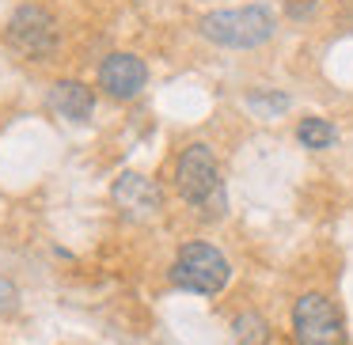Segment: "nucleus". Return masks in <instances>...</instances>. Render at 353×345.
Instances as JSON below:
<instances>
[{
  "label": "nucleus",
  "instance_id": "0eeeda50",
  "mask_svg": "<svg viewBox=\"0 0 353 345\" xmlns=\"http://www.w3.org/2000/svg\"><path fill=\"white\" fill-rule=\"evenodd\" d=\"M148 80V65L133 54H110L99 65V87H107V95L114 99H133Z\"/></svg>",
  "mask_w": 353,
  "mask_h": 345
},
{
  "label": "nucleus",
  "instance_id": "423d86ee",
  "mask_svg": "<svg viewBox=\"0 0 353 345\" xmlns=\"http://www.w3.org/2000/svg\"><path fill=\"white\" fill-rule=\"evenodd\" d=\"M110 194H114V205L122 209L130 220H152V216L163 209L160 186H156L152 178L137 175V171H125L122 178H114Z\"/></svg>",
  "mask_w": 353,
  "mask_h": 345
},
{
  "label": "nucleus",
  "instance_id": "39448f33",
  "mask_svg": "<svg viewBox=\"0 0 353 345\" xmlns=\"http://www.w3.org/2000/svg\"><path fill=\"white\" fill-rule=\"evenodd\" d=\"M8 42L27 57H46L57 46V23L46 8L39 4H23L12 12L8 19Z\"/></svg>",
  "mask_w": 353,
  "mask_h": 345
},
{
  "label": "nucleus",
  "instance_id": "f03ea898",
  "mask_svg": "<svg viewBox=\"0 0 353 345\" xmlns=\"http://www.w3.org/2000/svg\"><path fill=\"white\" fill-rule=\"evenodd\" d=\"M228 258L213 243H186L171 266V281L186 292H198V296H216L228 284Z\"/></svg>",
  "mask_w": 353,
  "mask_h": 345
},
{
  "label": "nucleus",
  "instance_id": "7ed1b4c3",
  "mask_svg": "<svg viewBox=\"0 0 353 345\" xmlns=\"http://www.w3.org/2000/svg\"><path fill=\"white\" fill-rule=\"evenodd\" d=\"M292 337L296 345H345V319L323 292H304L292 304Z\"/></svg>",
  "mask_w": 353,
  "mask_h": 345
},
{
  "label": "nucleus",
  "instance_id": "9b49d317",
  "mask_svg": "<svg viewBox=\"0 0 353 345\" xmlns=\"http://www.w3.org/2000/svg\"><path fill=\"white\" fill-rule=\"evenodd\" d=\"M16 307V289H12V281H0V311H12Z\"/></svg>",
  "mask_w": 353,
  "mask_h": 345
},
{
  "label": "nucleus",
  "instance_id": "20e7f679",
  "mask_svg": "<svg viewBox=\"0 0 353 345\" xmlns=\"http://www.w3.org/2000/svg\"><path fill=\"white\" fill-rule=\"evenodd\" d=\"M175 186L190 205H209L213 194H221V171H216V156L209 145H190L179 156L175 167Z\"/></svg>",
  "mask_w": 353,
  "mask_h": 345
},
{
  "label": "nucleus",
  "instance_id": "1a4fd4ad",
  "mask_svg": "<svg viewBox=\"0 0 353 345\" xmlns=\"http://www.w3.org/2000/svg\"><path fill=\"white\" fill-rule=\"evenodd\" d=\"M232 337L236 345H270V322L259 311H239L232 319Z\"/></svg>",
  "mask_w": 353,
  "mask_h": 345
},
{
  "label": "nucleus",
  "instance_id": "f257e3e1",
  "mask_svg": "<svg viewBox=\"0 0 353 345\" xmlns=\"http://www.w3.org/2000/svg\"><path fill=\"white\" fill-rule=\"evenodd\" d=\"M201 34L216 46L228 50H254L266 39H274V16L262 4L251 8H224V12H209L201 19Z\"/></svg>",
  "mask_w": 353,
  "mask_h": 345
},
{
  "label": "nucleus",
  "instance_id": "9d476101",
  "mask_svg": "<svg viewBox=\"0 0 353 345\" xmlns=\"http://www.w3.org/2000/svg\"><path fill=\"white\" fill-rule=\"evenodd\" d=\"M296 137L304 148H330L338 140V129L327 118H304V122L296 125Z\"/></svg>",
  "mask_w": 353,
  "mask_h": 345
},
{
  "label": "nucleus",
  "instance_id": "6e6552de",
  "mask_svg": "<svg viewBox=\"0 0 353 345\" xmlns=\"http://www.w3.org/2000/svg\"><path fill=\"white\" fill-rule=\"evenodd\" d=\"M50 107L61 118H69V122H88L92 110H95V95H92V87L80 84V80H57V84L50 87Z\"/></svg>",
  "mask_w": 353,
  "mask_h": 345
},
{
  "label": "nucleus",
  "instance_id": "f8f14e48",
  "mask_svg": "<svg viewBox=\"0 0 353 345\" xmlns=\"http://www.w3.org/2000/svg\"><path fill=\"white\" fill-rule=\"evenodd\" d=\"M285 8H289V16H307V12L315 8V0H285Z\"/></svg>",
  "mask_w": 353,
  "mask_h": 345
}]
</instances>
